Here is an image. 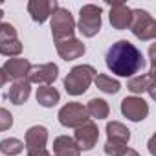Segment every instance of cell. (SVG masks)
Returning <instances> with one entry per match:
<instances>
[{
  "label": "cell",
  "mask_w": 156,
  "mask_h": 156,
  "mask_svg": "<svg viewBox=\"0 0 156 156\" xmlns=\"http://www.w3.org/2000/svg\"><path fill=\"white\" fill-rule=\"evenodd\" d=\"M53 154L55 156H81L79 147L75 145V141L68 136H59L53 141Z\"/></svg>",
  "instance_id": "e0dca14e"
},
{
  "label": "cell",
  "mask_w": 156,
  "mask_h": 156,
  "mask_svg": "<svg viewBox=\"0 0 156 156\" xmlns=\"http://www.w3.org/2000/svg\"><path fill=\"white\" fill-rule=\"evenodd\" d=\"M57 8L59 6H57L55 0H31L28 4V11L35 22H44L48 17L53 15V11Z\"/></svg>",
  "instance_id": "7c38bea8"
},
{
  "label": "cell",
  "mask_w": 156,
  "mask_h": 156,
  "mask_svg": "<svg viewBox=\"0 0 156 156\" xmlns=\"http://www.w3.org/2000/svg\"><path fill=\"white\" fill-rule=\"evenodd\" d=\"M59 121H61V125L70 127V129L81 127L83 123L88 121L87 107H83L81 103H77V101H72V103L64 105V107L59 110Z\"/></svg>",
  "instance_id": "8992f818"
},
{
  "label": "cell",
  "mask_w": 156,
  "mask_h": 156,
  "mask_svg": "<svg viewBox=\"0 0 156 156\" xmlns=\"http://www.w3.org/2000/svg\"><path fill=\"white\" fill-rule=\"evenodd\" d=\"M99 140V130H98V125L92 123L90 119L87 123H83L81 127L75 129V145L79 147V151H90Z\"/></svg>",
  "instance_id": "9c48e42d"
},
{
  "label": "cell",
  "mask_w": 156,
  "mask_h": 156,
  "mask_svg": "<svg viewBox=\"0 0 156 156\" xmlns=\"http://www.w3.org/2000/svg\"><path fill=\"white\" fill-rule=\"evenodd\" d=\"M108 110H110V108H108L107 101H103V99H90L88 105H87L88 116H92V118H96V119L107 118V116H108Z\"/></svg>",
  "instance_id": "44dd1931"
},
{
  "label": "cell",
  "mask_w": 156,
  "mask_h": 156,
  "mask_svg": "<svg viewBox=\"0 0 156 156\" xmlns=\"http://www.w3.org/2000/svg\"><path fill=\"white\" fill-rule=\"evenodd\" d=\"M20 51H22V44L19 39L0 44V53L6 55V57H17V55H20Z\"/></svg>",
  "instance_id": "603a6c76"
},
{
  "label": "cell",
  "mask_w": 156,
  "mask_h": 156,
  "mask_svg": "<svg viewBox=\"0 0 156 156\" xmlns=\"http://www.w3.org/2000/svg\"><path fill=\"white\" fill-rule=\"evenodd\" d=\"M31 64L28 59H8L6 64H4V72L8 75V79H13V81H24L28 77V72H30Z\"/></svg>",
  "instance_id": "4fadbf2b"
},
{
  "label": "cell",
  "mask_w": 156,
  "mask_h": 156,
  "mask_svg": "<svg viewBox=\"0 0 156 156\" xmlns=\"http://www.w3.org/2000/svg\"><path fill=\"white\" fill-rule=\"evenodd\" d=\"M127 143H119V141H107L105 143V152L108 156H121L127 151Z\"/></svg>",
  "instance_id": "d4e9b609"
},
{
  "label": "cell",
  "mask_w": 156,
  "mask_h": 156,
  "mask_svg": "<svg viewBox=\"0 0 156 156\" xmlns=\"http://www.w3.org/2000/svg\"><path fill=\"white\" fill-rule=\"evenodd\" d=\"M2 17H4V13H2V9H0V20H2Z\"/></svg>",
  "instance_id": "f1b7e54d"
},
{
  "label": "cell",
  "mask_w": 156,
  "mask_h": 156,
  "mask_svg": "<svg viewBox=\"0 0 156 156\" xmlns=\"http://www.w3.org/2000/svg\"><path fill=\"white\" fill-rule=\"evenodd\" d=\"M30 94H31V87H30V83L24 79V81H15V83L11 85L9 92L6 94V98H8L11 103H15V105H22L24 101H28Z\"/></svg>",
  "instance_id": "2e32d148"
},
{
  "label": "cell",
  "mask_w": 156,
  "mask_h": 156,
  "mask_svg": "<svg viewBox=\"0 0 156 156\" xmlns=\"http://www.w3.org/2000/svg\"><path fill=\"white\" fill-rule=\"evenodd\" d=\"M121 156H140V154H138V152H136L134 149H127V151H125V152H123Z\"/></svg>",
  "instance_id": "83f0119b"
},
{
  "label": "cell",
  "mask_w": 156,
  "mask_h": 156,
  "mask_svg": "<svg viewBox=\"0 0 156 156\" xmlns=\"http://www.w3.org/2000/svg\"><path fill=\"white\" fill-rule=\"evenodd\" d=\"M57 73H59V68L57 64L53 62H46V64H37V66H31L30 72H28V83H37V85H42V87H48L50 83H53L57 79Z\"/></svg>",
  "instance_id": "52a82bcc"
},
{
  "label": "cell",
  "mask_w": 156,
  "mask_h": 156,
  "mask_svg": "<svg viewBox=\"0 0 156 156\" xmlns=\"http://www.w3.org/2000/svg\"><path fill=\"white\" fill-rule=\"evenodd\" d=\"M9 41H17V30L11 24H0V44L2 42H9Z\"/></svg>",
  "instance_id": "cb8c5ba5"
},
{
  "label": "cell",
  "mask_w": 156,
  "mask_h": 156,
  "mask_svg": "<svg viewBox=\"0 0 156 156\" xmlns=\"http://www.w3.org/2000/svg\"><path fill=\"white\" fill-rule=\"evenodd\" d=\"M0 151L6 156H15V154H20L24 151V143L17 138H6L0 141Z\"/></svg>",
  "instance_id": "7402d4cb"
},
{
  "label": "cell",
  "mask_w": 156,
  "mask_h": 156,
  "mask_svg": "<svg viewBox=\"0 0 156 156\" xmlns=\"http://www.w3.org/2000/svg\"><path fill=\"white\" fill-rule=\"evenodd\" d=\"M107 136H108V141H119V143H129V138H130V130L121 125L119 121H112L107 125Z\"/></svg>",
  "instance_id": "ac0fdd59"
},
{
  "label": "cell",
  "mask_w": 156,
  "mask_h": 156,
  "mask_svg": "<svg viewBox=\"0 0 156 156\" xmlns=\"http://www.w3.org/2000/svg\"><path fill=\"white\" fill-rule=\"evenodd\" d=\"M96 75H98V72L94 70V66L79 64V66L72 68L70 73L64 77V88L72 96H81V94H85L88 90V87L94 81Z\"/></svg>",
  "instance_id": "7a4b0ae2"
},
{
  "label": "cell",
  "mask_w": 156,
  "mask_h": 156,
  "mask_svg": "<svg viewBox=\"0 0 156 156\" xmlns=\"http://www.w3.org/2000/svg\"><path fill=\"white\" fill-rule=\"evenodd\" d=\"M129 28L141 41H151L156 37V20L143 9H132V19Z\"/></svg>",
  "instance_id": "277c9868"
},
{
  "label": "cell",
  "mask_w": 156,
  "mask_h": 156,
  "mask_svg": "<svg viewBox=\"0 0 156 156\" xmlns=\"http://www.w3.org/2000/svg\"><path fill=\"white\" fill-rule=\"evenodd\" d=\"M73 30H75V20H73L72 13L68 9L57 8L51 15V35H53L55 42L72 39Z\"/></svg>",
  "instance_id": "3957f363"
},
{
  "label": "cell",
  "mask_w": 156,
  "mask_h": 156,
  "mask_svg": "<svg viewBox=\"0 0 156 156\" xmlns=\"http://www.w3.org/2000/svg\"><path fill=\"white\" fill-rule=\"evenodd\" d=\"M59 92L51 87V85H48V87H39L37 88V103H41L42 107H53V105H57L59 103Z\"/></svg>",
  "instance_id": "d6986e66"
},
{
  "label": "cell",
  "mask_w": 156,
  "mask_h": 156,
  "mask_svg": "<svg viewBox=\"0 0 156 156\" xmlns=\"http://www.w3.org/2000/svg\"><path fill=\"white\" fill-rule=\"evenodd\" d=\"M105 62L108 70L119 77H132L145 66V59L141 51L129 41L114 42L105 55Z\"/></svg>",
  "instance_id": "6da1fadb"
},
{
  "label": "cell",
  "mask_w": 156,
  "mask_h": 156,
  "mask_svg": "<svg viewBox=\"0 0 156 156\" xmlns=\"http://www.w3.org/2000/svg\"><path fill=\"white\" fill-rule=\"evenodd\" d=\"M110 24L116 30H125L130 26V19H132V9L125 4V2H114L110 4Z\"/></svg>",
  "instance_id": "8fae6325"
},
{
  "label": "cell",
  "mask_w": 156,
  "mask_h": 156,
  "mask_svg": "<svg viewBox=\"0 0 156 156\" xmlns=\"http://www.w3.org/2000/svg\"><path fill=\"white\" fill-rule=\"evenodd\" d=\"M6 83H8V75H6V72L2 68H0V88H2Z\"/></svg>",
  "instance_id": "4316f807"
},
{
  "label": "cell",
  "mask_w": 156,
  "mask_h": 156,
  "mask_svg": "<svg viewBox=\"0 0 156 156\" xmlns=\"http://www.w3.org/2000/svg\"><path fill=\"white\" fill-rule=\"evenodd\" d=\"M94 83L99 90L107 92V94H116L119 90V81L118 79H112L110 75H105V73H98L94 77Z\"/></svg>",
  "instance_id": "ffe728a7"
},
{
  "label": "cell",
  "mask_w": 156,
  "mask_h": 156,
  "mask_svg": "<svg viewBox=\"0 0 156 156\" xmlns=\"http://www.w3.org/2000/svg\"><path fill=\"white\" fill-rule=\"evenodd\" d=\"M127 88L132 92V94H143L147 92L151 98H154V70H151L149 73H143V75H138V77H132L129 81Z\"/></svg>",
  "instance_id": "5bb4252c"
},
{
  "label": "cell",
  "mask_w": 156,
  "mask_h": 156,
  "mask_svg": "<svg viewBox=\"0 0 156 156\" xmlns=\"http://www.w3.org/2000/svg\"><path fill=\"white\" fill-rule=\"evenodd\" d=\"M46 141H48V130H46V127H42V125L31 127L26 132V141H24L28 156H35V154L46 151Z\"/></svg>",
  "instance_id": "ba28073f"
},
{
  "label": "cell",
  "mask_w": 156,
  "mask_h": 156,
  "mask_svg": "<svg viewBox=\"0 0 156 156\" xmlns=\"http://www.w3.org/2000/svg\"><path fill=\"white\" fill-rule=\"evenodd\" d=\"M57 44V51L64 61H73V59H79L85 53V44L77 39H66V41H59Z\"/></svg>",
  "instance_id": "9a60e30c"
},
{
  "label": "cell",
  "mask_w": 156,
  "mask_h": 156,
  "mask_svg": "<svg viewBox=\"0 0 156 156\" xmlns=\"http://www.w3.org/2000/svg\"><path fill=\"white\" fill-rule=\"evenodd\" d=\"M101 30V8L94 4H87L79 13V31L85 37H94Z\"/></svg>",
  "instance_id": "5b68a950"
},
{
  "label": "cell",
  "mask_w": 156,
  "mask_h": 156,
  "mask_svg": "<svg viewBox=\"0 0 156 156\" xmlns=\"http://www.w3.org/2000/svg\"><path fill=\"white\" fill-rule=\"evenodd\" d=\"M11 125H13V116L6 108H0V132L11 129Z\"/></svg>",
  "instance_id": "484cf974"
},
{
  "label": "cell",
  "mask_w": 156,
  "mask_h": 156,
  "mask_svg": "<svg viewBox=\"0 0 156 156\" xmlns=\"http://www.w3.org/2000/svg\"><path fill=\"white\" fill-rule=\"evenodd\" d=\"M121 112L130 121H141L149 114V105L141 98H134V96L132 98H125L121 101Z\"/></svg>",
  "instance_id": "30bf717a"
}]
</instances>
